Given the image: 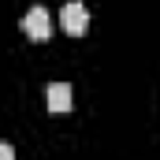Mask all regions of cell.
<instances>
[{"label": "cell", "instance_id": "obj_2", "mask_svg": "<svg viewBox=\"0 0 160 160\" xmlns=\"http://www.w3.org/2000/svg\"><path fill=\"white\" fill-rule=\"evenodd\" d=\"M22 30H26L30 41H48L52 38V15H48L45 8H30V11L22 15Z\"/></svg>", "mask_w": 160, "mask_h": 160}, {"label": "cell", "instance_id": "obj_3", "mask_svg": "<svg viewBox=\"0 0 160 160\" xmlns=\"http://www.w3.org/2000/svg\"><path fill=\"white\" fill-rule=\"evenodd\" d=\"M67 108H71V86L52 82L48 86V112H67Z\"/></svg>", "mask_w": 160, "mask_h": 160}, {"label": "cell", "instance_id": "obj_1", "mask_svg": "<svg viewBox=\"0 0 160 160\" xmlns=\"http://www.w3.org/2000/svg\"><path fill=\"white\" fill-rule=\"evenodd\" d=\"M60 26H63V34H71V38H82V34L89 30V11H86L82 0H67V4L60 8Z\"/></svg>", "mask_w": 160, "mask_h": 160}, {"label": "cell", "instance_id": "obj_4", "mask_svg": "<svg viewBox=\"0 0 160 160\" xmlns=\"http://www.w3.org/2000/svg\"><path fill=\"white\" fill-rule=\"evenodd\" d=\"M0 160H15V149H11L8 142H0Z\"/></svg>", "mask_w": 160, "mask_h": 160}]
</instances>
